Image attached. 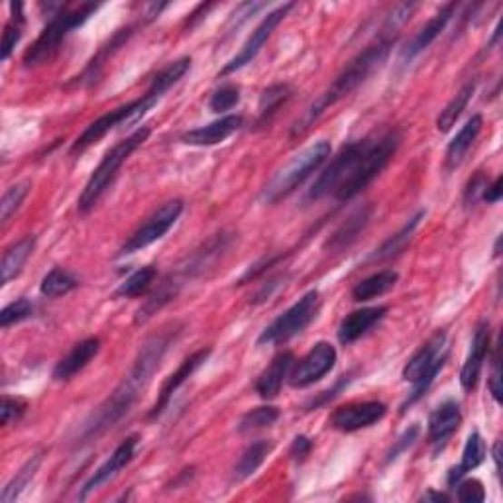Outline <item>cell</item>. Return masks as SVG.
Returning <instances> with one entry per match:
<instances>
[{
  "label": "cell",
  "instance_id": "cell-1",
  "mask_svg": "<svg viewBox=\"0 0 503 503\" xmlns=\"http://www.w3.org/2000/svg\"><path fill=\"white\" fill-rule=\"evenodd\" d=\"M177 337L179 327H167L143 342L124 380L118 383L116 390L83 423L74 440L75 447H83L87 442L97 440L123 421L140 399L142 391L148 388L153 374L160 370L165 352L170 350V346L175 342Z\"/></svg>",
  "mask_w": 503,
  "mask_h": 503
},
{
  "label": "cell",
  "instance_id": "cell-2",
  "mask_svg": "<svg viewBox=\"0 0 503 503\" xmlns=\"http://www.w3.org/2000/svg\"><path fill=\"white\" fill-rule=\"evenodd\" d=\"M393 42L395 40H390V38H378L372 45H368L364 52L350 59V64L340 71L337 79L330 83V87L322 94H319V97L307 106L303 116L293 124L291 138L303 136L305 132L330 109V106L340 103L346 97H350L354 91L360 89L364 83L372 77L383 64H386Z\"/></svg>",
  "mask_w": 503,
  "mask_h": 503
},
{
  "label": "cell",
  "instance_id": "cell-3",
  "mask_svg": "<svg viewBox=\"0 0 503 503\" xmlns=\"http://www.w3.org/2000/svg\"><path fill=\"white\" fill-rule=\"evenodd\" d=\"M99 10V5L93 3H85V5H62L55 15H52L50 22L45 24V28L42 30V34L38 35V40H35L26 54L22 57L24 67H40L50 64L52 59L57 55V52L62 50V44L65 42L67 35L81 28L83 24H85L94 12Z\"/></svg>",
  "mask_w": 503,
  "mask_h": 503
},
{
  "label": "cell",
  "instance_id": "cell-4",
  "mask_svg": "<svg viewBox=\"0 0 503 503\" xmlns=\"http://www.w3.org/2000/svg\"><path fill=\"white\" fill-rule=\"evenodd\" d=\"M150 132H152L150 126H142L104 153V158L97 165V170L93 172L85 189H83V193L79 195L77 207H79L81 214H87L99 205V201L104 197L106 191H109L111 185L114 183V179H116L118 172H121V167L128 162L130 155L150 138Z\"/></svg>",
  "mask_w": 503,
  "mask_h": 503
},
{
  "label": "cell",
  "instance_id": "cell-5",
  "mask_svg": "<svg viewBox=\"0 0 503 503\" xmlns=\"http://www.w3.org/2000/svg\"><path fill=\"white\" fill-rule=\"evenodd\" d=\"M329 155L330 143L327 140L311 143L309 148L293 155L290 162L275 172V175L270 179V183L261 191V201L266 202V205H275V202H280L281 199L290 197L299 185H303L307 179L329 160Z\"/></svg>",
  "mask_w": 503,
  "mask_h": 503
},
{
  "label": "cell",
  "instance_id": "cell-6",
  "mask_svg": "<svg viewBox=\"0 0 503 503\" xmlns=\"http://www.w3.org/2000/svg\"><path fill=\"white\" fill-rule=\"evenodd\" d=\"M447 360V332L437 330L425 344H421V349L409 358V362L403 368V380L413 383V390L409 393V398L403 401L401 411H407L411 405H415L423 398L429 388L433 386V381L440 370L445 368Z\"/></svg>",
  "mask_w": 503,
  "mask_h": 503
},
{
  "label": "cell",
  "instance_id": "cell-7",
  "mask_svg": "<svg viewBox=\"0 0 503 503\" xmlns=\"http://www.w3.org/2000/svg\"><path fill=\"white\" fill-rule=\"evenodd\" d=\"M399 143H401L399 130H386L381 132V134L370 136L368 150L364 153L362 163L358 167L354 179L340 191V193L334 195V201L346 202V201H352L356 195H360L362 191L372 183L383 170H386L395 152H398Z\"/></svg>",
  "mask_w": 503,
  "mask_h": 503
},
{
  "label": "cell",
  "instance_id": "cell-8",
  "mask_svg": "<svg viewBox=\"0 0 503 503\" xmlns=\"http://www.w3.org/2000/svg\"><path fill=\"white\" fill-rule=\"evenodd\" d=\"M368 143H370V136L356 142H349L346 146H342L340 152L334 155L330 163L325 167V172L319 175L315 185L309 189L307 199L321 201L325 197H334L337 193H340V191L354 179L358 167L362 163L364 153L368 150Z\"/></svg>",
  "mask_w": 503,
  "mask_h": 503
},
{
  "label": "cell",
  "instance_id": "cell-9",
  "mask_svg": "<svg viewBox=\"0 0 503 503\" xmlns=\"http://www.w3.org/2000/svg\"><path fill=\"white\" fill-rule=\"evenodd\" d=\"M321 311V293L317 290L307 291L297 303L275 319L271 325L261 330L258 337V346L281 344L301 334L311 322H313Z\"/></svg>",
  "mask_w": 503,
  "mask_h": 503
},
{
  "label": "cell",
  "instance_id": "cell-10",
  "mask_svg": "<svg viewBox=\"0 0 503 503\" xmlns=\"http://www.w3.org/2000/svg\"><path fill=\"white\" fill-rule=\"evenodd\" d=\"M153 109V104L143 97L136 99V101H130L123 106H118V109L106 113L103 116H99L97 121L91 123L85 130H83V134L71 143V153H83L87 148H91L93 143H97L99 140H103L109 132L121 128V126H130V124H136L140 123L143 116L148 114V111Z\"/></svg>",
  "mask_w": 503,
  "mask_h": 503
},
{
  "label": "cell",
  "instance_id": "cell-11",
  "mask_svg": "<svg viewBox=\"0 0 503 503\" xmlns=\"http://www.w3.org/2000/svg\"><path fill=\"white\" fill-rule=\"evenodd\" d=\"M183 209L185 205L182 199H172L163 202L160 209H155L150 217L143 221L134 232H132V236L123 244V248L118 250V256L134 254V252H140L143 248L152 246L153 242L162 241V238L173 229L179 217H182Z\"/></svg>",
  "mask_w": 503,
  "mask_h": 503
},
{
  "label": "cell",
  "instance_id": "cell-12",
  "mask_svg": "<svg viewBox=\"0 0 503 503\" xmlns=\"http://www.w3.org/2000/svg\"><path fill=\"white\" fill-rule=\"evenodd\" d=\"M295 8L293 3H287V5H281L275 10L268 12L266 16H263V20L258 24V28L252 32L250 38L246 40V44L241 47V52H238L229 64H226L222 67V71L219 74V77H226L231 74H236V71H241L242 67H246L248 64L254 62V59L258 57V54L261 52V47L266 45V42L270 40V35L273 34V30L280 26L281 20L290 15V12Z\"/></svg>",
  "mask_w": 503,
  "mask_h": 503
},
{
  "label": "cell",
  "instance_id": "cell-13",
  "mask_svg": "<svg viewBox=\"0 0 503 503\" xmlns=\"http://www.w3.org/2000/svg\"><path fill=\"white\" fill-rule=\"evenodd\" d=\"M337 349L330 342L321 340L313 349H311L301 360L293 364L290 383L293 388H309L313 386L315 381L325 378L330 370L337 366Z\"/></svg>",
  "mask_w": 503,
  "mask_h": 503
},
{
  "label": "cell",
  "instance_id": "cell-14",
  "mask_svg": "<svg viewBox=\"0 0 503 503\" xmlns=\"http://www.w3.org/2000/svg\"><path fill=\"white\" fill-rule=\"evenodd\" d=\"M388 413L386 403L381 401H356L334 409L329 423L340 433H356L380 423Z\"/></svg>",
  "mask_w": 503,
  "mask_h": 503
},
{
  "label": "cell",
  "instance_id": "cell-15",
  "mask_svg": "<svg viewBox=\"0 0 503 503\" xmlns=\"http://www.w3.org/2000/svg\"><path fill=\"white\" fill-rule=\"evenodd\" d=\"M138 442H140V437L138 435H130L126 437L121 445H118L114 449V452L111 454L109 459H106L97 470H94V474L89 478V480L85 482V486H83L81 494H79V499H87L93 492H97V489L101 486H104L106 482H111L113 478L118 476V472H121L123 468H126V466L134 460L136 457V449H138Z\"/></svg>",
  "mask_w": 503,
  "mask_h": 503
},
{
  "label": "cell",
  "instance_id": "cell-16",
  "mask_svg": "<svg viewBox=\"0 0 503 503\" xmlns=\"http://www.w3.org/2000/svg\"><path fill=\"white\" fill-rule=\"evenodd\" d=\"M489 349H492V327H489V321H482L478 322L468 358H466L460 370V386L464 391L470 393L476 390L478 380L482 376L486 358L489 356Z\"/></svg>",
  "mask_w": 503,
  "mask_h": 503
},
{
  "label": "cell",
  "instance_id": "cell-17",
  "mask_svg": "<svg viewBox=\"0 0 503 503\" xmlns=\"http://www.w3.org/2000/svg\"><path fill=\"white\" fill-rule=\"evenodd\" d=\"M460 423H462L460 403L454 399L442 401L437 409L429 415L427 435H429V442H430V447H433L435 454L445 450L452 435L460 429Z\"/></svg>",
  "mask_w": 503,
  "mask_h": 503
},
{
  "label": "cell",
  "instance_id": "cell-18",
  "mask_svg": "<svg viewBox=\"0 0 503 503\" xmlns=\"http://www.w3.org/2000/svg\"><path fill=\"white\" fill-rule=\"evenodd\" d=\"M209 356H211V349H201V350L191 354L189 358H185V360L182 362V366H179L172 376L165 378V381L162 383V390H160L158 399H155L152 411L148 413L150 419L162 417V413L167 409V407H170V403L173 399V395L177 393V390L182 388L183 383L191 376H193L202 364H205L209 360Z\"/></svg>",
  "mask_w": 503,
  "mask_h": 503
},
{
  "label": "cell",
  "instance_id": "cell-19",
  "mask_svg": "<svg viewBox=\"0 0 503 503\" xmlns=\"http://www.w3.org/2000/svg\"><path fill=\"white\" fill-rule=\"evenodd\" d=\"M459 6H460L459 3L445 5L433 18L425 24V26L419 28V32L413 35L411 42L401 50V64H411L415 57H419L427 50V47H430V44H433L439 35L447 30L452 16H457Z\"/></svg>",
  "mask_w": 503,
  "mask_h": 503
},
{
  "label": "cell",
  "instance_id": "cell-20",
  "mask_svg": "<svg viewBox=\"0 0 503 503\" xmlns=\"http://www.w3.org/2000/svg\"><path fill=\"white\" fill-rule=\"evenodd\" d=\"M242 124H244V118L241 114H229L207 126L183 132L182 142L187 143V146H199V148L219 146V143L236 134V132L242 128Z\"/></svg>",
  "mask_w": 503,
  "mask_h": 503
},
{
  "label": "cell",
  "instance_id": "cell-21",
  "mask_svg": "<svg viewBox=\"0 0 503 503\" xmlns=\"http://www.w3.org/2000/svg\"><path fill=\"white\" fill-rule=\"evenodd\" d=\"M101 352V339L99 337H89L85 340L77 342L74 349L67 352V356H64L62 360L57 362V366L54 368V380L55 381H69L74 380L79 372H83L97 354Z\"/></svg>",
  "mask_w": 503,
  "mask_h": 503
},
{
  "label": "cell",
  "instance_id": "cell-22",
  "mask_svg": "<svg viewBox=\"0 0 503 503\" xmlns=\"http://www.w3.org/2000/svg\"><path fill=\"white\" fill-rule=\"evenodd\" d=\"M388 307L386 305H378V307H364L352 311L350 315H346L339 327V340L340 344L349 346L356 342L358 339H362L366 332L372 330L378 322L386 317Z\"/></svg>",
  "mask_w": 503,
  "mask_h": 503
},
{
  "label": "cell",
  "instance_id": "cell-23",
  "mask_svg": "<svg viewBox=\"0 0 503 503\" xmlns=\"http://www.w3.org/2000/svg\"><path fill=\"white\" fill-rule=\"evenodd\" d=\"M293 364H295V356L290 350L280 352L273 358L271 364L263 370V372L256 380V393L261 399L270 401L273 398H278L283 381L291 374Z\"/></svg>",
  "mask_w": 503,
  "mask_h": 503
},
{
  "label": "cell",
  "instance_id": "cell-24",
  "mask_svg": "<svg viewBox=\"0 0 503 503\" xmlns=\"http://www.w3.org/2000/svg\"><path fill=\"white\" fill-rule=\"evenodd\" d=\"M182 290H183V283L179 281L173 273L167 275V278L162 283H158V287H155V290L148 295L143 305L136 311L134 325H146L153 315H158V311H162L167 303L175 301V297Z\"/></svg>",
  "mask_w": 503,
  "mask_h": 503
},
{
  "label": "cell",
  "instance_id": "cell-25",
  "mask_svg": "<svg viewBox=\"0 0 503 503\" xmlns=\"http://www.w3.org/2000/svg\"><path fill=\"white\" fill-rule=\"evenodd\" d=\"M482 126H484V118L480 114H474L470 121H466V124L459 130V134L450 140L445 153V167L449 172L457 170V167L464 162L466 153L470 152L474 142L478 140V136H480Z\"/></svg>",
  "mask_w": 503,
  "mask_h": 503
},
{
  "label": "cell",
  "instance_id": "cell-26",
  "mask_svg": "<svg viewBox=\"0 0 503 503\" xmlns=\"http://www.w3.org/2000/svg\"><path fill=\"white\" fill-rule=\"evenodd\" d=\"M134 30H136V26H126V28H121L118 32H114L113 38L106 42L99 50V54L91 59L89 65L85 67V71L81 74V77H77V81H75L77 85H93V83L99 79L101 71L106 65V62H109V59L132 38Z\"/></svg>",
  "mask_w": 503,
  "mask_h": 503
},
{
  "label": "cell",
  "instance_id": "cell-27",
  "mask_svg": "<svg viewBox=\"0 0 503 503\" xmlns=\"http://www.w3.org/2000/svg\"><path fill=\"white\" fill-rule=\"evenodd\" d=\"M370 219H372V207L370 205L354 211L350 217L346 219L337 231H334V234L329 238L325 248L340 252V250H346L349 246H352L358 238H360V234L366 231V226L370 224Z\"/></svg>",
  "mask_w": 503,
  "mask_h": 503
},
{
  "label": "cell",
  "instance_id": "cell-28",
  "mask_svg": "<svg viewBox=\"0 0 503 503\" xmlns=\"http://www.w3.org/2000/svg\"><path fill=\"white\" fill-rule=\"evenodd\" d=\"M486 452H488V447L484 437L478 433V430H474V433H470V437L466 439L460 464L449 470V486L454 488L466 474L476 470L478 466L486 460Z\"/></svg>",
  "mask_w": 503,
  "mask_h": 503
},
{
  "label": "cell",
  "instance_id": "cell-29",
  "mask_svg": "<svg viewBox=\"0 0 503 503\" xmlns=\"http://www.w3.org/2000/svg\"><path fill=\"white\" fill-rule=\"evenodd\" d=\"M189 69H191V57L175 59V62L165 65L160 74L152 79L148 91L143 93V97H146L152 104H158L163 99V94L185 77Z\"/></svg>",
  "mask_w": 503,
  "mask_h": 503
},
{
  "label": "cell",
  "instance_id": "cell-30",
  "mask_svg": "<svg viewBox=\"0 0 503 503\" xmlns=\"http://www.w3.org/2000/svg\"><path fill=\"white\" fill-rule=\"evenodd\" d=\"M399 281V273L393 270H381L378 273L368 275L366 280L358 281L352 287V299L358 303L364 301H372L376 297H381L390 293L395 285Z\"/></svg>",
  "mask_w": 503,
  "mask_h": 503
},
{
  "label": "cell",
  "instance_id": "cell-31",
  "mask_svg": "<svg viewBox=\"0 0 503 503\" xmlns=\"http://www.w3.org/2000/svg\"><path fill=\"white\" fill-rule=\"evenodd\" d=\"M293 97V89L287 83H278V85H271L266 91L261 93L260 104H258V118H256V126L258 128H266L271 124L275 114L280 113L281 106L291 101Z\"/></svg>",
  "mask_w": 503,
  "mask_h": 503
},
{
  "label": "cell",
  "instance_id": "cell-32",
  "mask_svg": "<svg viewBox=\"0 0 503 503\" xmlns=\"http://www.w3.org/2000/svg\"><path fill=\"white\" fill-rule=\"evenodd\" d=\"M423 217H425V211H419L415 217H411L409 221L405 222L403 229H399L395 234H391L386 242H383L380 248H376L372 254L368 256V261H383V260H390V258H395L398 254H401L403 248L411 242L417 226L421 224Z\"/></svg>",
  "mask_w": 503,
  "mask_h": 503
},
{
  "label": "cell",
  "instance_id": "cell-33",
  "mask_svg": "<svg viewBox=\"0 0 503 503\" xmlns=\"http://www.w3.org/2000/svg\"><path fill=\"white\" fill-rule=\"evenodd\" d=\"M35 248V236H24L18 242L12 244L3 256V263H0V273H3V285L10 283L16 275L22 271L24 263L28 261L32 252Z\"/></svg>",
  "mask_w": 503,
  "mask_h": 503
},
{
  "label": "cell",
  "instance_id": "cell-34",
  "mask_svg": "<svg viewBox=\"0 0 503 503\" xmlns=\"http://www.w3.org/2000/svg\"><path fill=\"white\" fill-rule=\"evenodd\" d=\"M271 450H273L271 440L252 442V445L242 452L241 460L236 462L234 470H232V480L234 482H244V480H248L250 476H254L260 466L266 462V459L270 457Z\"/></svg>",
  "mask_w": 503,
  "mask_h": 503
},
{
  "label": "cell",
  "instance_id": "cell-35",
  "mask_svg": "<svg viewBox=\"0 0 503 503\" xmlns=\"http://www.w3.org/2000/svg\"><path fill=\"white\" fill-rule=\"evenodd\" d=\"M474 93H476V81H468L466 85H462V89L457 94H454V97L450 99V103L440 111L439 118H437V130L439 132L445 134V132H449L454 124L459 123V118L466 111V106H468V103L472 101Z\"/></svg>",
  "mask_w": 503,
  "mask_h": 503
},
{
  "label": "cell",
  "instance_id": "cell-36",
  "mask_svg": "<svg viewBox=\"0 0 503 503\" xmlns=\"http://www.w3.org/2000/svg\"><path fill=\"white\" fill-rule=\"evenodd\" d=\"M155 278H158V270L153 266H143L116 287L114 297L132 299V297H140L143 293H148L152 290V285L155 283Z\"/></svg>",
  "mask_w": 503,
  "mask_h": 503
},
{
  "label": "cell",
  "instance_id": "cell-37",
  "mask_svg": "<svg viewBox=\"0 0 503 503\" xmlns=\"http://www.w3.org/2000/svg\"><path fill=\"white\" fill-rule=\"evenodd\" d=\"M10 10H12V16H10V22L5 26L3 47H0V57H3V62H8L12 52H15V47L22 40L24 26H26V18H24V5L10 3Z\"/></svg>",
  "mask_w": 503,
  "mask_h": 503
},
{
  "label": "cell",
  "instance_id": "cell-38",
  "mask_svg": "<svg viewBox=\"0 0 503 503\" xmlns=\"http://www.w3.org/2000/svg\"><path fill=\"white\" fill-rule=\"evenodd\" d=\"M77 278L74 273H69L64 268H54L50 273H45V278L40 283V293L47 299H55V297H64L77 290Z\"/></svg>",
  "mask_w": 503,
  "mask_h": 503
},
{
  "label": "cell",
  "instance_id": "cell-39",
  "mask_svg": "<svg viewBox=\"0 0 503 503\" xmlns=\"http://www.w3.org/2000/svg\"><path fill=\"white\" fill-rule=\"evenodd\" d=\"M42 464V454H34V457L22 466V468L16 472V476L12 478V480L5 486L3 489V496H0V499H3V503H10V501H16L20 498V494L24 492V489L28 488V484L34 480L35 472H38Z\"/></svg>",
  "mask_w": 503,
  "mask_h": 503
},
{
  "label": "cell",
  "instance_id": "cell-40",
  "mask_svg": "<svg viewBox=\"0 0 503 503\" xmlns=\"http://www.w3.org/2000/svg\"><path fill=\"white\" fill-rule=\"evenodd\" d=\"M278 419H280V409H278V407H273V405L254 407V409L248 411L241 419V423H238V430H241L242 435L254 433V430H261V429L273 427L275 423H278Z\"/></svg>",
  "mask_w": 503,
  "mask_h": 503
},
{
  "label": "cell",
  "instance_id": "cell-41",
  "mask_svg": "<svg viewBox=\"0 0 503 503\" xmlns=\"http://www.w3.org/2000/svg\"><path fill=\"white\" fill-rule=\"evenodd\" d=\"M415 8H417L415 3H405V5H398L395 8H391V12L386 16V22H383V26H381L380 38L395 40V35H398V32L403 28V24L411 18Z\"/></svg>",
  "mask_w": 503,
  "mask_h": 503
},
{
  "label": "cell",
  "instance_id": "cell-42",
  "mask_svg": "<svg viewBox=\"0 0 503 503\" xmlns=\"http://www.w3.org/2000/svg\"><path fill=\"white\" fill-rule=\"evenodd\" d=\"M28 191H30V182H22L6 189L3 201H0V221H3V224H6L12 214L20 209L24 199L28 195Z\"/></svg>",
  "mask_w": 503,
  "mask_h": 503
},
{
  "label": "cell",
  "instance_id": "cell-43",
  "mask_svg": "<svg viewBox=\"0 0 503 503\" xmlns=\"http://www.w3.org/2000/svg\"><path fill=\"white\" fill-rule=\"evenodd\" d=\"M34 311H35V307L30 299L20 297V299H16V301L8 303L3 309V313H0V327L8 329L12 325H18V322L34 317Z\"/></svg>",
  "mask_w": 503,
  "mask_h": 503
},
{
  "label": "cell",
  "instance_id": "cell-44",
  "mask_svg": "<svg viewBox=\"0 0 503 503\" xmlns=\"http://www.w3.org/2000/svg\"><path fill=\"white\" fill-rule=\"evenodd\" d=\"M238 103H241V89L234 85H224L211 94L209 109L221 114L226 111H232Z\"/></svg>",
  "mask_w": 503,
  "mask_h": 503
},
{
  "label": "cell",
  "instance_id": "cell-45",
  "mask_svg": "<svg viewBox=\"0 0 503 503\" xmlns=\"http://www.w3.org/2000/svg\"><path fill=\"white\" fill-rule=\"evenodd\" d=\"M28 409V401L22 398H10V395H3V405H0V423L5 427L18 423Z\"/></svg>",
  "mask_w": 503,
  "mask_h": 503
},
{
  "label": "cell",
  "instance_id": "cell-46",
  "mask_svg": "<svg viewBox=\"0 0 503 503\" xmlns=\"http://www.w3.org/2000/svg\"><path fill=\"white\" fill-rule=\"evenodd\" d=\"M457 499L462 503H482L486 499V489L480 480H474V478H468V480H462L457 484Z\"/></svg>",
  "mask_w": 503,
  "mask_h": 503
},
{
  "label": "cell",
  "instance_id": "cell-47",
  "mask_svg": "<svg viewBox=\"0 0 503 503\" xmlns=\"http://www.w3.org/2000/svg\"><path fill=\"white\" fill-rule=\"evenodd\" d=\"M261 8H266V3H244V5H241L234 10V15L231 16L229 24H226V30L236 32L250 16H254L256 12H260Z\"/></svg>",
  "mask_w": 503,
  "mask_h": 503
},
{
  "label": "cell",
  "instance_id": "cell-48",
  "mask_svg": "<svg viewBox=\"0 0 503 503\" xmlns=\"http://www.w3.org/2000/svg\"><path fill=\"white\" fill-rule=\"evenodd\" d=\"M419 433H421V429H419V425H413L411 429H407L405 433H403L398 440H395V445H393L391 450L388 452L386 462H388V464L393 462L395 459H399V454H401V452H405L407 449L413 447V445H415V440H417V437H419Z\"/></svg>",
  "mask_w": 503,
  "mask_h": 503
},
{
  "label": "cell",
  "instance_id": "cell-49",
  "mask_svg": "<svg viewBox=\"0 0 503 503\" xmlns=\"http://www.w3.org/2000/svg\"><path fill=\"white\" fill-rule=\"evenodd\" d=\"M486 187H488V179H486V175L478 172V173L470 179L468 185H466V189H464V202H466V205L472 207V205H476L478 201H482V195H484Z\"/></svg>",
  "mask_w": 503,
  "mask_h": 503
},
{
  "label": "cell",
  "instance_id": "cell-50",
  "mask_svg": "<svg viewBox=\"0 0 503 503\" xmlns=\"http://www.w3.org/2000/svg\"><path fill=\"white\" fill-rule=\"evenodd\" d=\"M489 393H492V398L496 403L501 401V368H499V344H496L494 354H492V372H489Z\"/></svg>",
  "mask_w": 503,
  "mask_h": 503
},
{
  "label": "cell",
  "instance_id": "cell-51",
  "mask_svg": "<svg viewBox=\"0 0 503 503\" xmlns=\"http://www.w3.org/2000/svg\"><path fill=\"white\" fill-rule=\"evenodd\" d=\"M350 376H344V378H340L337 383H334V386L330 388V390H327V391H322L321 395H319V398L317 399H313V401H309L307 403V411H313V409H317V407H321V405H327L330 399H334V398H337V395H339V391H342L346 386H349V383H350Z\"/></svg>",
  "mask_w": 503,
  "mask_h": 503
},
{
  "label": "cell",
  "instance_id": "cell-52",
  "mask_svg": "<svg viewBox=\"0 0 503 503\" xmlns=\"http://www.w3.org/2000/svg\"><path fill=\"white\" fill-rule=\"evenodd\" d=\"M311 450H313V440H311L309 437L305 435H299L293 439L291 442V449H290V457L293 459V462L301 464L307 460V457L311 454Z\"/></svg>",
  "mask_w": 503,
  "mask_h": 503
},
{
  "label": "cell",
  "instance_id": "cell-53",
  "mask_svg": "<svg viewBox=\"0 0 503 503\" xmlns=\"http://www.w3.org/2000/svg\"><path fill=\"white\" fill-rule=\"evenodd\" d=\"M281 281H285L283 278H281V275H280V278H271L266 285H261V290L254 295V299H252V303H263V301H268V299L273 295V291L275 290H278V287L281 285Z\"/></svg>",
  "mask_w": 503,
  "mask_h": 503
},
{
  "label": "cell",
  "instance_id": "cell-54",
  "mask_svg": "<svg viewBox=\"0 0 503 503\" xmlns=\"http://www.w3.org/2000/svg\"><path fill=\"white\" fill-rule=\"evenodd\" d=\"M482 201L488 202V205H496V202L501 201V175H498L492 183H488Z\"/></svg>",
  "mask_w": 503,
  "mask_h": 503
},
{
  "label": "cell",
  "instance_id": "cell-55",
  "mask_svg": "<svg viewBox=\"0 0 503 503\" xmlns=\"http://www.w3.org/2000/svg\"><path fill=\"white\" fill-rule=\"evenodd\" d=\"M425 501H449L450 498L447 494H440V492H435V489H430L429 494L423 496Z\"/></svg>",
  "mask_w": 503,
  "mask_h": 503
},
{
  "label": "cell",
  "instance_id": "cell-56",
  "mask_svg": "<svg viewBox=\"0 0 503 503\" xmlns=\"http://www.w3.org/2000/svg\"><path fill=\"white\" fill-rule=\"evenodd\" d=\"M492 457H494V462H496V470H498V474H499V472H501V442H499V440L494 445Z\"/></svg>",
  "mask_w": 503,
  "mask_h": 503
},
{
  "label": "cell",
  "instance_id": "cell-57",
  "mask_svg": "<svg viewBox=\"0 0 503 503\" xmlns=\"http://www.w3.org/2000/svg\"><path fill=\"white\" fill-rule=\"evenodd\" d=\"M499 244H501V236H498V242H496V246H494V256H496V258L499 256Z\"/></svg>",
  "mask_w": 503,
  "mask_h": 503
}]
</instances>
